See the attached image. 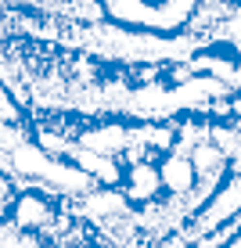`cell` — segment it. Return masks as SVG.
<instances>
[{
	"label": "cell",
	"instance_id": "6da1fadb",
	"mask_svg": "<svg viewBox=\"0 0 241 248\" xmlns=\"http://www.w3.org/2000/svg\"><path fill=\"white\" fill-rule=\"evenodd\" d=\"M108 18L137 25V29H169L180 32L194 22L202 0H101Z\"/></svg>",
	"mask_w": 241,
	"mask_h": 248
}]
</instances>
